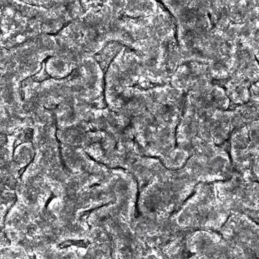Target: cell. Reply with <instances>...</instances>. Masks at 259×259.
I'll return each mask as SVG.
<instances>
[{"instance_id": "cell-1", "label": "cell", "mask_w": 259, "mask_h": 259, "mask_svg": "<svg viewBox=\"0 0 259 259\" xmlns=\"http://www.w3.org/2000/svg\"><path fill=\"white\" fill-rule=\"evenodd\" d=\"M87 245V243H85L83 240H68L59 243L58 247L60 249L67 248L72 246H76L78 248H86Z\"/></svg>"}, {"instance_id": "cell-2", "label": "cell", "mask_w": 259, "mask_h": 259, "mask_svg": "<svg viewBox=\"0 0 259 259\" xmlns=\"http://www.w3.org/2000/svg\"><path fill=\"white\" fill-rule=\"evenodd\" d=\"M56 196L54 195V194H52L51 196L48 199V200H47L46 203L45 204V207L46 208H47L48 207V206L49 205L50 203L52 201L53 199H54L55 198H56Z\"/></svg>"}]
</instances>
